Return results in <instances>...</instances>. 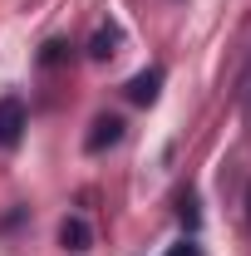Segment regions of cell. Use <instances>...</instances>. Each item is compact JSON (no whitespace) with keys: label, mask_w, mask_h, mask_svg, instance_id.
Instances as JSON below:
<instances>
[{"label":"cell","mask_w":251,"mask_h":256,"mask_svg":"<svg viewBox=\"0 0 251 256\" xmlns=\"http://www.w3.org/2000/svg\"><path fill=\"white\" fill-rule=\"evenodd\" d=\"M20 138H25V104L0 98V148H15Z\"/></svg>","instance_id":"cell-1"},{"label":"cell","mask_w":251,"mask_h":256,"mask_svg":"<svg viewBox=\"0 0 251 256\" xmlns=\"http://www.w3.org/2000/svg\"><path fill=\"white\" fill-rule=\"evenodd\" d=\"M118 138H124V118L104 114V118H94V133L84 138V148H89V153H104V148H114Z\"/></svg>","instance_id":"cell-2"},{"label":"cell","mask_w":251,"mask_h":256,"mask_svg":"<svg viewBox=\"0 0 251 256\" xmlns=\"http://www.w3.org/2000/svg\"><path fill=\"white\" fill-rule=\"evenodd\" d=\"M158 89H162V69H143V74H133L128 79V104H153L158 98Z\"/></svg>","instance_id":"cell-3"},{"label":"cell","mask_w":251,"mask_h":256,"mask_svg":"<svg viewBox=\"0 0 251 256\" xmlns=\"http://www.w3.org/2000/svg\"><path fill=\"white\" fill-rule=\"evenodd\" d=\"M60 242H64V252H89V222H84V217H64L60 222Z\"/></svg>","instance_id":"cell-4"},{"label":"cell","mask_w":251,"mask_h":256,"mask_svg":"<svg viewBox=\"0 0 251 256\" xmlns=\"http://www.w3.org/2000/svg\"><path fill=\"white\" fill-rule=\"evenodd\" d=\"M118 40H124L118 25H98L94 40H89V60H108V54H118Z\"/></svg>","instance_id":"cell-5"},{"label":"cell","mask_w":251,"mask_h":256,"mask_svg":"<svg viewBox=\"0 0 251 256\" xmlns=\"http://www.w3.org/2000/svg\"><path fill=\"white\" fill-rule=\"evenodd\" d=\"M168 256H202V252H197L192 242H178V246H172V252H168Z\"/></svg>","instance_id":"cell-6"},{"label":"cell","mask_w":251,"mask_h":256,"mask_svg":"<svg viewBox=\"0 0 251 256\" xmlns=\"http://www.w3.org/2000/svg\"><path fill=\"white\" fill-rule=\"evenodd\" d=\"M246 222H251V188H246Z\"/></svg>","instance_id":"cell-7"}]
</instances>
